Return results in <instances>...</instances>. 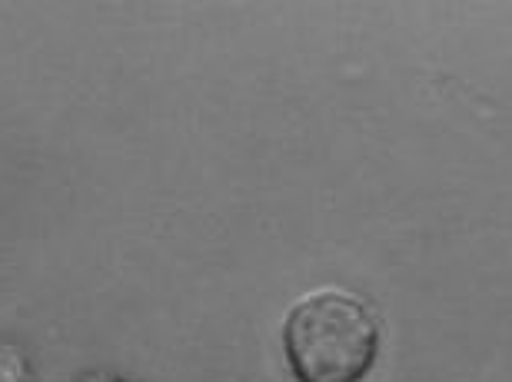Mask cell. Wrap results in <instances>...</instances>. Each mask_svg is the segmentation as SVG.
<instances>
[{"instance_id":"1","label":"cell","mask_w":512,"mask_h":382,"mask_svg":"<svg viewBox=\"0 0 512 382\" xmlns=\"http://www.w3.org/2000/svg\"><path fill=\"white\" fill-rule=\"evenodd\" d=\"M283 349L296 382H363L380 353V319L363 296L320 286L290 306Z\"/></svg>"},{"instance_id":"2","label":"cell","mask_w":512,"mask_h":382,"mask_svg":"<svg viewBox=\"0 0 512 382\" xmlns=\"http://www.w3.org/2000/svg\"><path fill=\"white\" fill-rule=\"evenodd\" d=\"M0 382H34L27 356L4 343H0Z\"/></svg>"},{"instance_id":"3","label":"cell","mask_w":512,"mask_h":382,"mask_svg":"<svg viewBox=\"0 0 512 382\" xmlns=\"http://www.w3.org/2000/svg\"><path fill=\"white\" fill-rule=\"evenodd\" d=\"M87 382H114V379H100V376H97V379H87Z\"/></svg>"}]
</instances>
